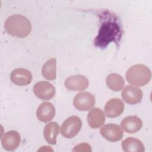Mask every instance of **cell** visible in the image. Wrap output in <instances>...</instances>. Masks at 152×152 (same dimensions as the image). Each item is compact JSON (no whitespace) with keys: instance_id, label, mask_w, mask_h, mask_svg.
I'll use <instances>...</instances> for the list:
<instances>
[{"instance_id":"cell-2","label":"cell","mask_w":152,"mask_h":152,"mask_svg":"<svg viewBox=\"0 0 152 152\" xmlns=\"http://www.w3.org/2000/svg\"><path fill=\"white\" fill-rule=\"evenodd\" d=\"M4 28L8 34L20 38L28 36L31 31V23L25 16L12 15L7 18Z\"/></svg>"},{"instance_id":"cell-20","label":"cell","mask_w":152,"mask_h":152,"mask_svg":"<svg viewBox=\"0 0 152 152\" xmlns=\"http://www.w3.org/2000/svg\"><path fill=\"white\" fill-rule=\"evenodd\" d=\"M73 151H91V146L87 143H81L77 145L72 150Z\"/></svg>"},{"instance_id":"cell-6","label":"cell","mask_w":152,"mask_h":152,"mask_svg":"<svg viewBox=\"0 0 152 152\" xmlns=\"http://www.w3.org/2000/svg\"><path fill=\"white\" fill-rule=\"evenodd\" d=\"M33 92L35 96L43 100H50L55 95V87L48 81H39L33 87Z\"/></svg>"},{"instance_id":"cell-10","label":"cell","mask_w":152,"mask_h":152,"mask_svg":"<svg viewBox=\"0 0 152 152\" xmlns=\"http://www.w3.org/2000/svg\"><path fill=\"white\" fill-rule=\"evenodd\" d=\"M10 79L12 83L19 86H25L31 82L32 74L24 68L14 69L10 75Z\"/></svg>"},{"instance_id":"cell-17","label":"cell","mask_w":152,"mask_h":152,"mask_svg":"<svg viewBox=\"0 0 152 152\" xmlns=\"http://www.w3.org/2000/svg\"><path fill=\"white\" fill-rule=\"evenodd\" d=\"M59 126L56 122H52L47 124L43 131V135L46 141L52 145L56 143V138L59 134Z\"/></svg>"},{"instance_id":"cell-1","label":"cell","mask_w":152,"mask_h":152,"mask_svg":"<svg viewBox=\"0 0 152 152\" xmlns=\"http://www.w3.org/2000/svg\"><path fill=\"white\" fill-rule=\"evenodd\" d=\"M100 26L95 37L94 45L100 48H105L110 43H118L122 35V26L119 18L113 13L104 11L100 14Z\"/></svg>"},{"instance_id":"cell-19","label":"cell","mask_w":152,"mask_h":152,"mask_svg":"<svg viewBox=\"0 0 152 152\" xmlns=\"http://www.w3.org/2000/svg\"><path fill=\"white\" fill-rule=\"evenodd\" d=\"M106 82L108 88L114 91H119L125 85V80L123 77L116 73L108 75Z\"/></svg>"},{"instance_id":"cell-14","label":"cell","mask_w":152,"mask_h":152,"mask_svg":"<svg viewBox=\"0 0 152 152\" xmlns=\"http://www.w3.org/2000/svg\"><path fill=\"white\" fill-rule=\"evenodd\" d=\"M121 125L125 132L128 134H135L141 129L142 122L137 116H128L121 121Z\"/></svg>"},{"instance_id":"cell-18","label":"cell","mask_w":152,"mask_h":152,"mask_svg":"<svg viewBox=\"0 0 152 152\" xmlns=\"http://www.w3.org/2000/svg\"><path fill=\"white\" fill-rule=\"evenodd\" d=\"M42 74L48 80H53L56 78V58H50L44 64L42 68Z\"/></svg>"},{"instance_id":"cell-9","label":"cell","mask_w":152,"mask_h":152,"mask_svg":"<svg viewBox=\"0 0 152 152\" xmlns=\"http://www.w3.org/2000/svg\"><path fill=\"white\" fill-rule=\"evenodd\" d=\"M65 87L72 91H83L89 84L88 80L84 75H75L68 77L64 83Z\"/></svg>"},{"instance_id":"cell-7","label":"cell","mask_w":152,"mask_h":152,"mask_svg":"<svg viewBox=\"0 0 152 152\" xmlns=\"http://www.w3.org/2000/svg\"><path fill=\"white\" fill-rule=\"evenodd\" d=\"M121 96L126 103L135 104L141 102L143 94L142 90L138 87L129 85L124 88Z\"/></svg>"},{"instance_id":"cell-15","label":"cell","mask_w":152,"mask_h":152,"mask_svg":"<svg viewBox=\"0 0 152 152\" xmlns=\"http://www.w3.org/2000/svg\"><path fill=\"white\" fill-rule=\"evenodd\" d=\"M105 120L104 113L98 107L93 108L87 115V122L93 129L101 127L104 124Z\"/></svg>"},{"instance_id":"cell-13","label":"cell","mask_w":152,"mask_h":152,"mask_svg":"<svg viewBox=\"0 0 152 152\" xmlns=\"http://www.w3.org/2000/svg\"><path fill=\"white\" fill-rule=\"evenodd\" d=\"M55 113V108L52 103L46 102L39 105L36 111V116L40 121L48 122L54 118Z\"/></svg>"},{"instance_id":"cell-3","label":"cell","mask_w":152,"mask_h":152,"mask_svg":"<svg viewBox=\"0 0 152 152\" xmlns=\"http://www.w3.org/2000/svg\"><path fill=\"white\" fill-rule=\"evenodd\" d=\"M125 77L129 83L141 87L150 82L151 78V72L146 65L135 64L127 70Z\"/></svg>"},{"instance_id":"cell-11","label":"cell","mask_w":152,"mask_h":152,"mask_svg":"<svg viewBox=\"0 0 152 152\" xmlns=\"http://www.w3.org/2000/svg\"><path fill=\"white\" fill-rule=\"evenodd\" d=\"M21 141L20 134L14 130L7 132L2 138L1 144L7 151H13L17 148Z\"/></svg>"},{"instance_id":"cell-12","label":"cell","mask_w":152,"mask_h":152,"mask_svg":"<svg viewBox=\"0 0 152 152\" xmlns=\"http://www.w3.org/2000/svg\"><path fill=\"white\" fill-rule=\"evenodd\" d=\"M125 105L118 98L109 100L105 104L104 113L108 118H116L120 116L124 110Z\"/></svg>"},{"instance_id":"cell-8","label":"cell","mask_w":152,"mask_h":152,"mask_svg":"<svg viewBox=\"0 0 152 152\" xmlns=\"http://www.w3.org/2000/svg\"><path fill=\"white\" fill-rule=\"evenodd\" d=\"M100 134L103 137L110 142L121 140L124 135L122 128L114 124H109L103 126L100 129Z\"/></svg>"},{"instance_id":"cell-5","label":"cell","mask_w":152,"mask_h":152,"mask_svg":"<svg viewBox=\"0 0 152 152\" xmlns=\"http://www.w3.org/2000/svg\"><path fill=\"white\" fill-rule=\"evenodd\" d=\"M94 96L87 91L80 92L76 94L73 99L74 107L80 111H87L93 107L95 104Z\"/></svg>"},{"instance_id":"cell-4","label":"cell","mask_w":152,"mask_h":152,"mask_svg":"<svg viewBox=\"0 0 152 152\" xmlns=\"http://www.w3.org/2000/svg\"><path fill=\"white\" fill-rule=\"evenodd\" d=\"M82 127V121L77 116H71L63 122L61 132L62 136L70 139L77 135Z\"/></svg>"},{"instance_id":"cell-16","label":"cell","mask_w":152,"mask_h":152,"mask_svg":"<svg viewBox=\"0 0 152 152\" xmlns=\"http://www.w3.org/2000/svg\"><path fill=\"white\" fill-rule=\"evenodd\" d=\"M122 150L125 152H144L145 147L142 142L134 137H128L122 142Z\"/></svg>"}]
</instances>
